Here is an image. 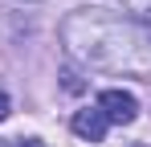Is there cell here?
I'll use <instances>...</instances> for the list:
<instances>
[{"mask_svg":"<svg viewBox=\"0 0 151 147\" xmlns=\"http://www.w3.org/2000/svg\"><path fill=\"white\" fill-rule=\"evenodd\" d=\"M17 147H41V143H37V139H25V143H17Z\"/></svg>","mask_w":151,"mask_h":147,"instance_id":"cell-6","label":"cell"},{"mask_svg":"<svg viewBox=\"0 0 151 147\" xmlns=\"http://www.w3.org/2000/svg\"><path fill=\"white\" fill-rule=\"evenodd\" d=\"M8 110H12V102H8V94H4V90H0V122L8 119Z\"/></svg>","mask_w":151,"mask_h":147,"instance_id":"cell-5","label":"cell"},{"mask_svg":"<svg viewBox=\"0 0 151 147\" xmlns=\"http://www.w3.org/2000/svg\"><path fill=\"white\" fill-rule=\"evenodd\" d=\"M70 127H74L78 139H86V143H102V135H106V127H110V122L102 119V110L94 106V110H78Z\"/></svg>","mask_w":151,"mask_h":147,"instance_id":"cell-3","label":"cell"},{"mask_svg":"<svg viewBox=\"0 0 151 147\" xmlns=\"http://www.w3.org/2000/svg\"><path fill=\"white\" fill-rule=\"evenodd\" d=\"M61 45L74 61L90 70L123 74V78L151 74V24L135 21L127 12L74 8L61 21Z\"/></svg>","mask_w":151,"mask_h":147,"instance_id":"cell-1","label":"cell"},{"mask_svg":"<svg viewBox=\"0 0 151 147\" xmlns=\"http://www.w3.org/2000/svg\"><path fill=\"white\" fill-rule=\"evenodd\" d=\"M119 4H123L127 17H135V21H147V24H151V0H119Z\"/></svg>","mask_w":151,"mask_h":147,"instance_id":"cell-4","label":"cell"},{"mask_svg":"<svg viewBox=\"0 0 151 147\" xmlns=\"http://www.w3.org/2000/svg\"><path fill=\"white\" fill-rule=\"evenodd\" d=\"M0 147H12V143H0Z\"/></svg>","mask_w":151,"mask_h":147,"instance_id":"cell-8","label":"cell"},{"mask_svg":"<svg viewBox=\"0 0 151 147\" xmlns=\"http://www.w3.org/2000/svg\"><path fill=\"white\" fill-rule=\"evenodd\" d=\"M98 110L106 122H119V127H131L139 119V102L131 90H102L98 94Z\"/></svg>","mask_w":151,"mask_h":147,"instance_id":"cell-2","label":"cell"},{"mask_svg":"<svg viewBox=\"0 0 151 147\" xmlns=\"http://www.w3.org/2000/svg\"><path fill=\"white\" fill-rule=\"evenodd\" d=\"M21 4H37V0H21Z\"/></svg>","mask_w":151,"mask_h":147,"instance_id":"cell-7","label":"cell"}]
</instances>
